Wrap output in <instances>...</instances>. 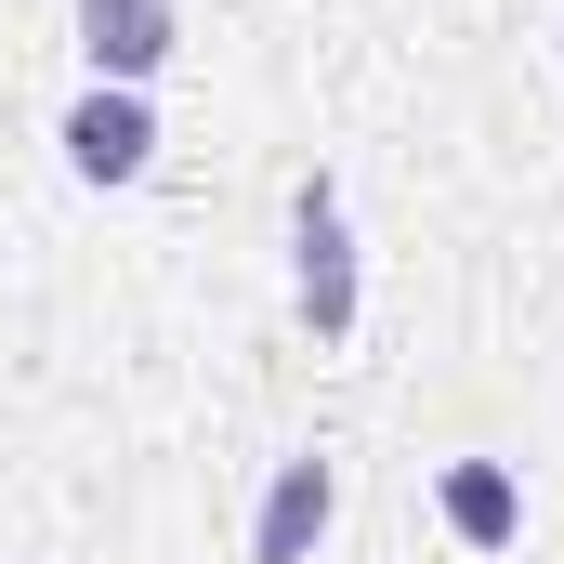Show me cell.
<instances>
[{
    "label": "cell",
    "instance_id": "7a4b0ae2",
    "mask_svg": "<svg viewBox=\"0 0 564 564\" xmlns=\"http://www.w3.org/2000/svg\"><path fill=\"white\" fill-rule=\"evenodd\" d=\"M66 171H79V184H144V171H158V119H144V93L93 79V93L66 106Z\"/></svg>",
    "mask_w": 564,
    "mask_h": 564
},
{
    "label": "cell",
    "instance_id": "3957f363",
    "mask_svg": "<svg viewBox=\"0 0 564 564\" xmlns=\"http://www.w3.org/2000/svg\"><path fill=\"white\" fill-rule=\"evenodd\" d=\"M79 53H93V79L144 93L171 66V0H79Z\"/></svg>",
    "mask_w": 564,
    "mask_h": 564
},
{
    "label": "cell",
    "instance_id": "6da1fadb",
    "mask_svg": "<svg viewBox=\"0 0 564 564\" xmlns=\"http://www.w3.org/2000/svg\"><path fill=\"white\" fill-rule=\"evenodd\" d=\"M289 302H302L315 341L355 328V224H341V184H328V171L289 197Z\"/></svg>",
    "mask_w": 564,
    "mask_h": 564
},
{
    "label": "cell",
    "instance_id": "5b68a950",
    "mask_svg": "<svg viewBox=\"0 0 564 564\" xmlns=\"http://www.w3.org/2000/svg\"><path fill=\"white\" fill-rule=\"evenodd\" d=\"M446 525H459L473 552H512V539H525V486H512L499 459H446Z\"/></svg>",
    "mask_w": 564,
    "mask_h": 564
},
{
    "label": "cell",
    "instance_id": "277c9868",
    "mask_svg": "<svg viewBox=\"0 0 564 564\" xmlns=\"http://www.w3.org/2000/svg\"><path fill=\"white\" fill-rule=\"evenodd\" d=\"M328 512H341L328 459H276V486H263V525H250V564H315Z\"/></svg>",
    "mask_w": 564,
    "mask_h": 564
}]
</instances>
